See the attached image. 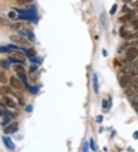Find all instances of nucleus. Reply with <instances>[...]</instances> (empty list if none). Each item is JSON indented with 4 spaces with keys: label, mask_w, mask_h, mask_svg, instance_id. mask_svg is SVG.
I'll use <instances>...</instances> for the list:
<instances>
[{
    "label": "nucleus",
    "mask_w": 138,
    "mask_h": 152,
    "mask_svg": "<svg viewBox=\"0 0 138 152\" xmlns=\"http://www.w3.org/2000/svg\"><path fill=\"white\" fill-rule=\"evenodd\" d=\"M9 82H10L11 85L15 89H18V90H22L24 89V85H23V83L19 80V78H17L15 76H11L10 79H9Z\"/></svg>",
    "instance_id": "obj_4"
},
{
    "label": "nucleus",
    "mask_w": 138,
    "mask_h": 152,
    "mask_svg": "<svg viewBox=\"0 0 138 152\" xmlns=\"http://www.w3.org/2000/svg\"><path fill=\"white\" fill-rule=\"evenodd\" d=\"M91 147L92 148V150H95V142L93 141L92 139L91 140Z\"/></svg>",
    "instance_id": "obj_24"
},
{
    "label": "nucleus",
    "mask_w": 138,
    "mask_h": 152,
    "mask_svg": "<svg viewBox=\"0 0 138 152\" xmlns=\"http://www.w3.org/2000/svg\"><path fill=\"white\" fill-rule=\"evenodd\" d=\"M37 70V66L35 65H32L31 67H30V72H35Z\"/></svg>",
    "instance_id": "obj_21"
},
{
    "label": "nucleus",
    "mask_w": 138,
    "mask_h": 152,
    "mask_svg": "<svg viewBox=\"0 0 138 152\" xmlns=\"http://www.w3.org/2000/svg\"><path fill=\"white\" fill-rule=\"evenodd\" d=\"M11 61L13 62H24L25 59V56L23 55V53L22 52H13L11 56L9 57Z\"/></svg>",
    "instance_id": "obj_6"
},
{
    "label": "nucleus",
    "mask_w": 138,
    "mask_h": 152,
    "mask_svg": "<svg viewBox=\"0 0 138 152\" xmlns=\"http://www.w3.org/2000/svg\"><path fill=\"white\" fill-rule=\"evenodd\" d=\"M18 126H19V124L16 123V122H13L11 125H8L7 127H6V128L4 129V133L5 134H13L16 132L18 130Z\"/></svg>",
    "instance_id": "obj_7"
},
{
    "label": "nucleus",
    "mask_w": 138,
    "mask_h": 152,
    "mask_svg": "<svg viewBox=\"0 0 138 152\" xmlns=\"http://www.w3.org/2000/svg\"><path fill=\"white\" fill-rule=\"evenodd\" d=\"M133 76H131L129 74H126L123 75L120 80V85L122 88H127L131 84V78Z\"/></svg>",
    "instance_id": "obj_5"
},
{
    "label": "nucleus",
    "mask_w": 138,
    "mask_h": 152,
    "mask_svg": "<svg viewBox=\"0 0 138 152\" xmlns=\"http://www.w3.org/2000/svg\"><path fill=\"white\" fill-rule=\"evenodd\" d=\"M0 66L2 68H5V69H8L9 68V66H10V63L7 61V60H2L0 62Z\"/></svg>",
    "instance_id": "obj_16"
},
{
    "label": "nucleus",
    "mask_w": 138,
    "mask_h": 152,
    "mask_svg": "<svg viewBox=\"0 0 138 152\" xmlns=\"http://www.w3.org/2000/svg\"><path fill=\"white\" fill-rule=\"evenodd\" d=\"M131 19H132V15L127 14L124 15V16L120 17V18L119 19V20L121 21L122 23H127V22L131 20Z\"/></svg>",
    "instance_id": "obj_15"
},
{
    "label": "nucleus",
    "mask_w": 138,
    "mask_h": 152,
    "mask_svg": "<svg viewBox=\"0 0 138 152\" xmlns=\"http://www.w3.org/2000/svg\"><path fill=\"white\" fill-rule=\"evenodd\" d=\"M0 105H1V106H3V105H2V104L1 102H0Z\"/></svg>",
    "instance_id": "obj_30"
},
{
    "label": "nucleus",
    "mask_w": 138,
    "mask_h": 152,
    "mask_svg": "<svg viewBox=\"0 0 138 152\" xmlns=\"http://www.w3.org/2000/svg\"><path fill=\"white\" fill-rule=\"evenodd\" d=\"M13 69H14L15 72H16V74L18 75V76H19V78L25 82L27 79V75L25 68H23L22 65H15L13 66Z\"/></svg>",
    "instance_id": "obj_2"
},
{
    "label": "nucleus",
    "mask_w": 138,
    "mask_h": 152,
    "mask_svg": "<svg viewBox=\"0 0 138 152\" xmlns=\"http://www.w3.org/2000/svg\"><path fill=\"white\" fill-rule=\"evenodd\" d=\"M17 2L20 5H23L25 4V3H28V2H30L32 0H16Z\"/></svg>",
    "instance_id": "obj_20"
},
{
    "label": "nucleus",
    "mask_w": 138,
    "mask_h": 152,
    "mask_svg": "<svg viewBox=\"0 0 138 152\" xmlns=\"http://www.w3.org/2000/svg\"><path fill=\"white\" fill-rule=\"evenodd\" d=\"M131 25L133 26L134 29L137 30L138 29V20H134L131 23Z\"/></svg>",
    "instance_id": "obj_19"
},
{
    "label": "nucleus",
    "mask_w": 138,
    "mask_h": 152,
    "mask_svg": "<svg viewBox=\"0 0 138 152\" xmlns=\"http://www.w3.org/2000/svg\"><path fill=\"white\" fill-rule=\"evenodd\" d=\"M9 93H12V91H11L10 88L8 86H2L1 89H0V95H2V96H6Z\"/></svg>",
    "instance_id": "obj_11"
},
{
    "label": "nucleus",
    "mask_w": 138,
    "mask_h": 152,
    "mask_svg": "<svg viewBox=\"0 0 138 152\" xmlns=\"http://www.w3.org/2000/svg\"><path fill=\"white\" fill-rule=\"evenodd\" d=\"M7 82H8V79H7L6 74L5 73V72L0 70V82L2 84H6Z\"/></svg>",
    "instance_id": "obj_13"
},
{
    "label": "nucleus",
    "mask_w": 138,
    "mask_h": 152,
    "mask_svg": "<svg viewBox=\"0 0 138 152\" xmlns=\"http://www.w3.org/2000/svg\"><path fill=\"white\" fill-rule=\"evenodd\" d=\"M103 120V118L101 117V116H98V117L97 118V122H101V121Z\"/></svg>",
    "instance_id": "obj_26"
},
{
    "label": "nucleus",
    "mask_w": 138,
    "mask_h": 152,
    "mask_svg": "<svg viewBox=\"0 0 138 152\" xmlns=\"http://www.w3.org/2000/svg\"><path fill=\"white\" fill-rule=\"evenodd\" d=\"M21 27V23H14V24H12L10 25V29L11 30H13V31H17L20 29Z\"/></svg>",
    "instance_id": "obj_17"
},
{
    "label": "nucleus",
    "mask_w": 138,
    "mask_h": 152,
    "mask_svg": "<svg viewBox=\"0 0 138 152\" xmlns=\"http://www.w3.org/2000/svg\"><path fill=\"white\" fill-rule=\"evenodd\" d=\"M8 25H11V23L9 20L0 17V26H8Z\"/></svg>",
    "instance_id": "obj_14"
},
{
    "label": "nucleus",
    "mask_w": 138,
    "mask_h": 152,
    "mask_svg": "<svg viewBox=\"0 0 138 152\" xmlns=\"http://www.w3.org/2000/svg\"><path fill=\"white\" fill-rule=\"evenodd\" d=\"M8 49L6 47H4V46H0V52H6V51H8Z\"/></svg>",
    "instance_id": "obj_22"
},
{
    "label": "nucleus",
    "mask_w": 138,
    "mask_h": 152,
    "mask_svg": "<svg viewBox=\"0 0 138 152\" xmlns=\"http://www.w3.org/2000/svg\"><path fill=\"white\" fill-rule=\"evenodd\" d=\"M133 5H134V6L138 7V0H137V1H136V2H134V3Z\"/></svg>",
    "instance_id": "obj_28"
},
{
    "label": "nucleus",
    "mask_w": 138,
    "mask_h": 152,
    "mask_svg": "<svg viewBox=\"0 0 138 152\" xmlns=\"http://www.w3.org/2000/svg\"><path fill=\"white\" fill-rule=\"evenodd\" d=\"M4 101L5 103L6 104V105L9 108H15L16 107V103L15 102L14 100L13 99H11L9 97L6 96L4 97Z\"/></svg>",
    "instance_id": "obj_9"
},
{
    "label": "nucleus",
    "mask_w": 138,
    "mask_h": 152,
    "mask_svg": "<svg viewBox=\"0 0 138 152\" xmlns=\"http://www.w3.org/2000/svg\"><path fill=\"white\" fill-rule=\"evenodd\" d=\"M138 56V49L137 48L132 47L127 51L126 53V60L127 62H132Z\"/></svg>",
    "instance_id": "obj_3"
},
{
    "label": "nucleus",
    "mask_w": 138,
    "mask_h": 152,
    "mask_svg": "<svg viewBox=\"0 0 138 152\" xmlns=\"http://www.w3.org/2000/svg\"><path fill=\"white\" fill-rule=\"evenodd\" d=\"M8 15H9V17H10V18L13 19V18H15V14L14 13H13V12H11V13H9Z\"/></svg>",
    "instance_id": "obj_25"
},
{
    "label": "nucleus",
    "mask_w": 138,
    "mask_h": 152,
    "mask_svg": "<svg viewBox=\"0 0 138 152\" xmlns=\"http://www.w3.org/2000/svg\"><path fill=\"white\" fill-rule=\"evenodd\" d=\"M133 83L135 84H137V85H138V78H135V79L134 80V82H133Z\"/></svg>",
    "instance_id": "obj_27"
},
{
    "label": "nucleus",
    "mask_w": 138,
    "mask_h": 152,
    "mask_svg": "<svg viewBox=\"0 0 138 152\" xmlns=\"http://www.w3.org/2000/svg\"><path fill=\"white\" fill-rule=\"evenodd\" d=\"M117 9H118V5L114 4L113 5V6L111 8V11H110V14L111 15H114L115 13L117 12Z\"/></svg>",
    "instance_id": "obj_18"
},
{
    "label": "nucleus",
    "mask_w": 138,
    "mask_h": 152,
    "mask_svg": "<svg viewBox=\"0 0 138 152\" xmlns=\"http://www.w3.org/2000/svg\"><path fill=\"white\" fill-rule=\"evenodd\" d=\"M3 142H4L5 145L6 146L7 148L10 150H14L15 148V145L13 144V142L11 141V139L9 138H5L3 137Z\"/></svg>",
    "instance_id": "obj_10"
},
{
    "label": "nucleus",
    "mask_w": 138,
    "mask_h": 152,
    "mask_svg": "<svg viewBox=\"0 0 138 152\" xmlns=\"http://www.w3.org/2000/svg\"><path fill=\"white\" fill-rule=\"evenodd\" d=\"M93 86H94V89H95V91L96 94L98 93V81H97V77L96 75V74H95L94 75V78H93Z\"/></svg>",
    "instance_id": "obj_12"
},
{
    "label": "nucleus",
    "mask_w": 138,
    "mask_h": 152,
    "mask_svg": "<svg viewBox=\"0 0 138 152\" xmlns=\"http://www.w3.org/2000/svg\"><path fill=\"white\" fill-rule=\"evenodd\" d=\"M3 115V111H2V109L0 108V115Z\"/></svg>",
    "instance_id": "obj_29"
},
{
    "label": "nucleus",
    "mask_w": 138,
    "mask_h": 152,
    "mask_svg": "<svg viewBox=\"0 0 138 152\" xmlns=\"http://www.w3.org/2000/svg\"><path fill=\"white\" fill-rule=\"evenodd\" d=\"M127 74L130 75L131 76H135L138 75V64H135L134 65L127 66Z\"/></svg>",
    "instance_id": "obj_8"
},
{
    "label": "nucleus",
    "mask_w": 138,
    "mask_h": 152,
    "mask_svg": "<svg viewBox=\"0 0 138 152\" xmlns=\"http://www.w3.org/2000/svg\"><path fill=\"white\" fill-rule=\"evenodd\" d=\"M9 39H10L11 41H13V42H15V43L22 45V46H25V47H29V45H30V43H29L27 39L22 37V36H19V35H12L9 36Z\"/></svg>",
    "instance_id": "obj_1"
},
{
    "label": "nucleus",
    "mask_w": 138,
    "mask_h": 152,
    "mask_svg": "<svg viewBox=\"0 0 138 152\" xmlns=\"http://www.w3.org/2000/svg\"><path fill=\"white\" fill-rule=\"evenodd\" d=\"M102 106H103L104 108H106L107 107V102L106 100H103L102 101Z\"/></svg>",
    "instance_id": "obj_23"
}]
</instances>
